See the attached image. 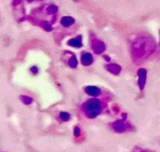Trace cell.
Wrapping results in <instances>:
<instances>
[{
	"instance_id": "obj_1",
	"label": "cell",
	"mask_w": 160,
	"mask_h": 152,
	"mask_svg": "<svg viewBox=\"0 0 160 152\" xmlns=\"http://www.w3.org/2000/svg\"><path fill=\"white\" fill-rule=\"evenodd\" d=\"M102 102L98 99L89 100L84 105V111L88 118H95L102 111Z\"/></svg>"
},
{
	"instance_id": "obj_2",
	"label": "cell",
	"mask_w": 160,
	"mask_h": 152,
	"mask_svg": "<svg viewBox=\"0 0 160 152\" xmlns=\"http://www.w3.org/2000/svg\"><path fill=\"white\" fill-rule=\"evenodd\" d=\"M131 125L129 123H126L125 121H123V119H120V121H116L112 124V128L114 132L116 133H124L126 131H129L131 130Z\"/></svg>"
},
{
	"instance_id": "obj_3",
	"label": "cell",
	"mask_w": 160,
	"mask_h": 152,
	"mask_svg": "<svg viewBox=\"0 0 160 152\" xmlns=\"http://www.w3.org/2000/svg\"><path fill=\"white\" fill-rule=\"evenodd\" d=\"M138 87H140V90L142 91L144 89V86L146 83V77H147V71L144 68H140L138 70Z\"/></svg>"
},
{
	"instance_id": "obj_4",
	"label": "cell",
	"mask_w": 160,
	"mask_h": 152,
	"mask_svg": "<svg viewBox=\"0 0 160 152\" xmlns=\"http://www.w3.org/2000/svg\"><path fill=\"white\" fill-rule=\"evenodd\" d=\"M107 69H108L111 73L114 74V75H119L122 68L120 66H118V64H115V63H112V64H108L107 66Z\"/></svg>"
},
{
	"instance_id": "obj_5",
	"label": "cell",
	"mask_w": 160,
	"mask_h": 152,
	"mask_svg": "<svg viewBox=\"0 0 160 152\" xmlns=\"http://www.w3.org/2000/svg\"><path fill=\"white\" fill-rule=\"evenodd\" d=\"M93 48L95 50V51L97 53H101L105 50V45L104 43L101 41H95V43L93 44Z\"/></svg>"
},
{
	"instance_id": "obj_6",
	"label": "cell",
	"mask_w": 160,
	"mask_h": 152,
	"mask_svg": "<svg viewBox=\"0 0 160 152\" xmlns=\"http://www.w3.org/2000/svg\"><path fill=\"white\" fill-rule=\"evenodd\" d=\"M86 92L92 96H98L99 93H100V90L98 88V87H94V86H91V87H87L86 88Z\"/></svg>"
},
{
	"instance_id": "obj_7",
	"label": "cell",
	"mask_w": 160,
	"mask_h": 152,
	"mask_svg": "<svg viewBox=\"0 0 160 152\" xmlns=\"http://www.w3.org/2000/svg\"><path fill=\"white\" fill-rule=\"evenodd\" d=\"M82 62L84 64H90L93 62V58L90 53H85L82 56Z\"/></svg>"
},
{
	"instance_id": "obj_8",
	"label": "cell",
	"mask_w": 160,
	"mask_h": 152,
	"mask_svg": "<svg viewBox=\"0 0 160 152\" xmlns=\"http://www.w3.org/2000/svg\"><path fill=\"white\" fill-rule=\"evenodd\" d=\"M74 134H75V136H80L81 134V130L79 127H76L75 129H74Z\"/></svg>"
},
{
	"instance_id": "obj_9",
	"label": "cell",
	"mask_w": 160,
	"mask_h": 152,
	"mask_svg": "<svg viewBox=\"0 0 160 152\" xmlns=\"http://www.w3.org/2000/svg\"><path fill=\"white\" fill-rule=\"evenodd\" d=\"M61 116L63 117L62 118L64 119V121H68V119L69 118V115H68V114H67V113H62V114H61Z\"/></svg>"
}]
</instances>
